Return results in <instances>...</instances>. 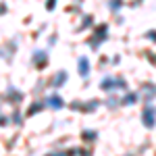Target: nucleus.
<instances>
[{"label":"nucleus","mask_w":156,"mask_h":156,"mask_svg":"<svg viewBox=\"0 0 156 156\" xmlns=\"http://www.w3.org/2000/svg\"><path fill=\"white\" fill-rule=\"evenodd\" d=\"M152 117H154V108L148 106V108H146V112H144V123H146V127H152V125H154V119H152Z\"/></svg>","instance_id":"nucleus-1"},{"label":"nucleus","mask_w":156,"mask_h":156,"mask_svg":"<svg viewBox=\"0 0 156 156\" xmlns=\"http://www.w3.org/2000/svg\"><path fill=\"white\" fill-rule=\"evenodd\" d=\"M50 100H52V102H50V104H52V106H62V102H60V98L52 96V98H50Z\"/></svg>","instance_id":"nucleus-3"},{"label":"nucleus","mask_w":156,"mask_h":156,"mask_svg":"<svg viewBox=\"0 0 156 156\" xmlns=\"http://www.w3.org/2000/svg\"><path fill=\"white\" fill-rule=\"evenodd\" d=\"M79 73L87 75V58H79Z\"/></svg>","instance_id":"nucleus-2"}]
</instances>
